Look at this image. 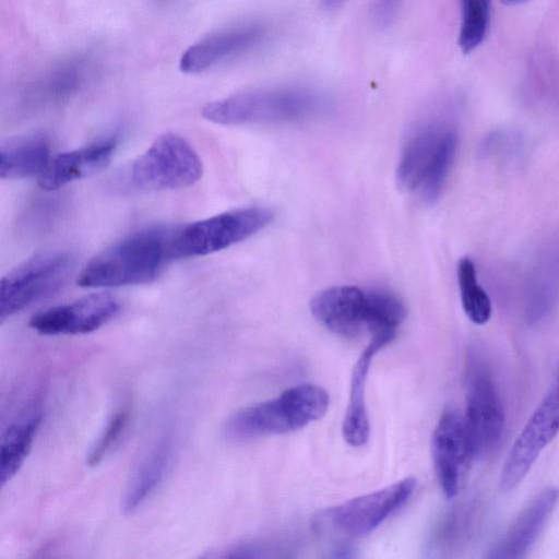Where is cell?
Listing matches in <instances>:
<instances>
[{
	"mask_svg": "<svg viewBox=\"0 0 559 559\" xmlns=\"http://www.w3.org/2000/svg\"><path fill=\"white\" fill-rule=\"evenodd\" d=\"M466 429L474 456L487 457L499 447L506 413L493 374L481 353L471 350L466 366Z\"/></svg>",
	"mask_w": 559,
	"mask_h": 559,
	"instance_id": "ba28073f",
	"label": "cell"
},
{
	"mask_svg": "<svg viewBox=\"0 0 559 559\" xmlns=\"http://www.w3.org/2000/svg\"><path fill=\"white\" fill-rule=\"evenodd\" d=\"M202 174V160L193 146L179 134L167 132L133 160L128 179L139 190H174L194 185Z\"/></svg>",
	"mask_w": 559,
	"mask_h": 559,
	"instance_id": "52a82bcc",
	"label": "cell"
},
{
	"mask_svg": "<svg viewBox=\"0 0 559 559\" xmlns=\"http://www.w3.org/2000/svg\"><path fill=\"white\" fill-rule=\"evenodd\" d=\"M175 228L147 227L112 243L83 267L76 283L84 288H112L155 281L174 259Z\"/></svg>",
	"mask_w": 559,
	"mask_h": 559,
	"instance_id": "6da1fadb",
	"label": "cell"
},
{
	"mask_svg": "<svg viewBox=\"0 0 559 559\" xmlns=\"http://www.w3.org/2000/svg\"><path fill=\"white\" fill-rule=\"evenodd\" d=\"M504 5H519L530 0H500Z\"/></svg>",
	"mask_w": 559,
	"mask_h": 559,
	"instance_id": "f1b7e54d",
	"label": "cell"
},
{
	"mask_svg": "<svg viewBox=\"0 0 559 559\" xmlns=\"http://www.w3.org/2000/svg\"><path fill=\"white\" fill-rule=\"evenodd\" d=\"M329 403L323 388L298 384L274 399L238 409L226 420L223 432L233 441L293 432L323 417Z\"/></svg>",
	"mask_w": 559,
	"mask_h": 559,
	"instance_id": "7a4b0ae2",
	"label": "cell"
},
{
	"mask_svg": "<svg viewBox=\"0 0 559 559\" xmlns=\"http://www.w3.org/2000/svg\"><path fill=\"white\" fill-rule=\"evenodd\" d=\"M63 251H45L26 259L0 282V322L56 292L71 269Z\"/></svg>",
	"mask_w": 559,
	"mask_h": 559,
	"instance_id": "9c48e42d",
	"label": "cell"
},
{
	"mask_svg": "<svg viewBox=\"0 0 559 559\" xmlns=\"http://www.w3.org/2000/svg\"><path fill=\"white\" fill-rule=\"evenodd\" d=\"M457 283L463 310L475 324L487 323L492 313L491 300L478 282L473 260L462 258L457 263Z\"/></svg>",
	"mask_w": 559,
	"mask_h": 559,
	"instance_id": "603a6c76",
	"label": "cell"
},
{
	"mask_svg": "<svg viewBox=\"0 0 559 559\" xmlns=\"http://www.w3.org/2000/svg\"><path fill=\"white\" fill-rule=\"evenodd\" d=\"M120 310L118 299L109 294H92L34 314L28 324L39 334H86L108 323Z\"/></svg>",
	"mask_w": 559,
	"mask_h": 559,
	"instance_id": "7c38bea8",
	"label": "cell"
},
{
	"mask_svg": "<svg viewBox=\"0 0 559 559\" xmlns=\"http://www.w3.org/2000/svg\"><path fill=\"white\" fill-rule=\"evenodd\" d=\"M405 317V306L394 294L382 289L367 292V331L371 336L394 338Z\"/></svg>",
	"mask_w": 559,
	"mask_h": 559,
	"instance_id": "7402d4cb",
	"label": "cell"
},
{
	"mask_svg": "<svg viewBox=\"0 0 559 559\" xmlns=\"http://www.w3.org/2000/svg\"><path fill=\"white\" fill-rule=\"evenodd\" d=\"M559 500V489L548 486L535 495L522 509L488 558L514 559L525 557L544 531Z\"/></svg>",
	"mask_w": 559,
	"mask_h": 559,
	"instance_id": "5bb4252c",
	"label": "cell"
},
{
	"mask_svg": "<svg viewBox=\"0 0 559 559\" xmlns=\"http://www.w3.org/2000/svg\"><path fill=\"white\" fill-rule=\"evenodd\" d=\"M559 433V367L555 379L535 408L504 461L500 488L509 492L526 477L543 450Z\"/></svg>",
	"mask_w": 559,
	"mask_h": 559,
	"instance_id": "30bf717a",
	"label": "cell"
},
{
	"mask_svg": "<svg viewBox=\"0 0 559 559\" xmlns=\"http://www.w3.org/2000/svg\"><path fill=\"white\" fill-rule=\"evenodd\" d=\"M41 414L34 413L11 424L2 433L0 444V483L3 487L23 465L41 423Z\"/></svg>",
	"mask_w": 559,
	"mask_h": 559,
	"instance_id": "44dd1931",
	"label": "cell"
},
{
	"mask_svg": "<svg viewBox=\"0 0 559 559\" xmlns=\"http://www.w3.org/2000/svg\"><path fill=\"white\" fill-rule=\"evenodd\" d=\"M457 143L455 129L447 123L433 122L416 130L405 143L397 164L399 186L433 202L450 174Z\"/></svg>",
	"mask_w": 559,
	"mask_h": 559,
	"instance_id": "277c9868",
	"label": "cell"
},
{
	"mask_svg": "<svg viewBox=\"0 0 559 559\" xmlns=\"http://www.w3.org/2000/svg\"><path fill=\"white\" fill-rule=\"evenodd\" d=\"M117 145V139L109 136L57 155L39 176V187L52 191L100 173L110 164Z\"/></svg>",
	"mask_w": 559,
	"mask_h": 559,
	"instance_id": "e0dca14e",
	"label": "cell"
},
{
	"mask_svg": "<svg viewBox=\"0 0 559 559\" xmlns=\"http://www.w3.org/2000/svg\"><path fill=\"white\" fill-rule=\"evenodd\" d=\"M273 219L262 206L227 211L174 229V259L203 257L227 249L259 233Z\"/></svg>",
	"mask_w": 559,
	"mask_h": 559,
	"instance_id": "8992f818",
	"label": "cell"
},
{
	"mask_svg": "<svg viewBox=\"0 0 559 559\" xmlns=\"http://www.w3.org/2000/svg\"><path fill=\"white\" fill-rule=\"evenodd\" d=\"M88 74V66L85 60H70L44 79L39 91L47 97L59 98L73 93L80 87Z\"/></svg>",
	"mask_w": 559,
	"mask_h": 559,
	"instance_id": "d4e9b609",
	"label": "cell"
},
{
	"mask_svg": "<svg viewBox=\"0 0 559 559\" xmlns=\"http://www.w3.org/2000/svg\"><path fill=\"white\" fill-rule=\"evenodd\" d=\"M265 35V26L259 23L242 24L217 32L186 49L180 58L179 69L188 74L203 72L251 50Z\"/></svg>",
	"mask_w": 559,
	"mask_h": 559,
	"instance_id": "4fadbf2b",
	"label": "cell"
},
{
	"mask_svg": "<svg viewBox=\"0 0 559 559\" xmlns=\"http://www.w3.org/2000/svg\"><path fill=\"white\" fill-rule=\"evenodd\" d=\"M401 0H376L372 15L376 24L380 27L389 26L395 19Z\"/></svg>",
	"mask_w": 559,
	"mask_h": 559,
	"instance_id": "4316f807",
	"label": "cell"
},
{
	"mask_svg": "<svg viewBox=\"0 0 559 559\" xmlns=\"http://www.w3.org/2000/svg\"><path fill=\"white\" fill-rule=\"evenodd\" d=\"M392 341V338L385 336H371L369 344L353 368L348 404L342 426L344 440L353 447L365 444L369 438L370 427L365 403V390L370 364L373 356Z\"/></svg>",
	"mask_w": 559,
	"mask_h": 559,
	"instance_id": "ac0fdd59",
	"label": "cell"
},
{
	"mask_svg": "<svg viewBox=\"0 0 559 559\" xmlns=\"http://www.w3.org/2000/svg\"><path fill=\"white\" fill-rule=\"evenodd\" d=\"M129 414L121 409L115 413L108 420L98 439L92 445L86 462L90 466H96L112 448L128 423Z\"/></svg>",
	"mask_w": 559,
	"mask_h": 559,
	"instance_id": "484cf974",
	"label": "cell"
},
{
	"mask_svg": "<svg viewBox=\"0 0 559 559\" xmlns=\"http://www.w3.org/2000/svg\"><path fill=\"white\" fill-rule=\"evenodd\" d=\"M170 453V439L162 438L139 464L123 495L121 508L126 514L135 512L156 490L166 474Z\"/></svg>",
	"mask_w": 559,
	"mask_h": 559,
	"instance_id": "ffe728a7",
	"label": "cell"
},
{
	"mask_svg": "<svg viewBox=\"0 0 559 559\" xmlns=\"http://www.w3.org/2000/svg\"><path fill=\"white\" fill-rule=\"evenodd\" d=\"M313 317L344 337L367 330V292L356 286H334L318 293L310 304Z\"/></svg>",
	"mask_w": 559,
	"mask_h": 559,
	"instance_id": "9a60e30c",
	"label": "cell"
},
{
	"mask_svg": "<svg viewBox=\"0 0 559 559\" xmlns=\"http://www.w3.org/2000/svg\"><path fill=\"white\" fill-rule=\"evenodd\" d=\"M431 453L439 485L451 499L460 491L475 457L464 418L455 411L441 415L432 432Z\"/></svg>",
	"mask_w": 559,
	"mask_h": 559,
	"instance_id": "8fae6325",
	"label": "cell"
},
{
	"mask_svg": "<svg viewBox=\"0 0 559 559\" xmlns=\"http://www.w3.org/2000/svg\"><path fill=\"white\" fill-rule=\"evenodd\" d=\"M323 4L328 9H334L342 4L344 0H322Z\"/></svg>",
	"mask_w": 559,
	"mask_h": 559,
	"instance_id": "83f0119b",
	"label": "cell"
},
{
	"mask_svg": "<svg viewBox=\"0 0 559 559\" xmlns=\"http://www.w3.org/2000/svg\"><path fill=\"white\" fill-rule=\"evenodd\" d=\"M50 162V143L43 134L9 139L0 146V178L40 176Z\"/></svg>",
	"mask_w": 559,
	"mask_h": 559,
	"instance_id": "d6986e66",
	"label": "cell"
},
{
	"mask_svg": "<svg viewBox=\"0 0 559 559\" xmlns=\"http://www.w3.org/2000/svg\"><path fill=\"white\" fill-rule=\"evenodd\" d=\"M462 22L459 45L464 53L475 50L485 39L489 22V4L484 0H461Z\"/></svg>",
	"mask_w": 559,
	"mask_h": 559,
	"instance_id": "cb8c5ba5",
	"label": "cell"
},
{
	"mask_svg": "<svg viewBox=\"0 0 559 559\" xmlns=\"http://www.w3.org/2000/svg\"><path fill=\"white\" fill-rule=\"evenodd\" d=\"M487 4L490 5V0H484Z\"/></svg>",
	"mask_w": 559,
	"mask_h": 559,
	"instance_id": "f546056e",
	"label": "cell"
},
{
	"mask_svg": "<svg viewBox=\"0 0 559 559\" xmlns=\"http://www.w3.org/2000/svg\"><path fill=\"white\" fill-rule=\"evenodd\" d=\"M323 98L300 88L254 90L206 104L202 116L223 126L283 123L307 119L324 108Z\"/></svg>",
	"mask_w": 559,
	"mask_h": 559,
	"instance_id": "3957f363",
	"label": "cell"
},
{
	"mask_svg": "<svg viewBox=\"0 0 559 559\" xmlns=\"http://www.w3.org/2000/svg\"><path fill=\"white\" fill-rule=\"evenodd\" d=\"M416 480L407 477L377 491L318 512L312 527L320 536L337 539L362 537L376 530L412 496Z\"/></svg>",
	"mask_w": 559,
	"mask_h": 559,
	"instance_id": "5b68a950",
	"label": "cell"
},
{
	"mask_svg": "<svg viewBox=\"0 0 559 559\" xmlns=\"http://www.w3.org/2000/svg\"><path fill=\"white\" fill-rule=\"evenodd\" d=\"M559 302V231L549 237L532 262L525 285V316L530 323L547 318Z\"/></svg>",
	"mask_w": 559,
	"mask_h": 559,
	"instance_id": "2e32d148",
	"label": "cell"
}]
</instances>
